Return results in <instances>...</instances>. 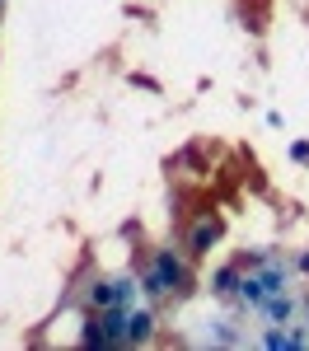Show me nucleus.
I'll return each instance as SVG.
<instances>
[{
	"instance_id": "f257e3e1",
	"label": "nucleus",
	"mask_w": 309,
	"mask_h": 351,
	"mask_svg": "<svg viewBox=\"0 0 309 351\" xmlns=\"http://www.w3.org/2000/svg\"><path fill=\"white\" fill-rule=\"evenodd\" d=\"M136 281H140V300L164 304V300H183L193 291V267H188V258L178 248H155L150 267L140 271Z\"/></svg>"
},
{
	"instance_id": "f03ea898",
	"label": "nucleus",
	"mask_w": 309,
	"mask_h": 351,
	"mask_svg": "<svg viewBox=\"0 0 309 351\" xmlns=\"http://www.w3.org/2000/svg\"><path fill=\"white\" fill-rule=\"evenodd\" d=\"M132 309V304H127ZM127 309L112 304V309H99L89 328H84V342L89 347H127Z\"/></svg>"
},
{
	"instance_id": "6e6552de",
	"label": "nucleus",
	"mask_w": 309,
	"mask_h": 351,
	"mask_svg": "<svg viewBox=\"0 0 309 351\" xmlns=\"http://www.w3.org/2000/svg\"><path fill=\"white\" fill-rule=\"evenodd\" d=\"M291 271H305V276H309V248H305V253H295V258H291Z\"/></svg>"
},
{
	"instance_id": "20e7f679",
	"label": "nucleus",
	"mask_w": 309,
	"mask_h": 351,
	"mask_svg": "<svg viewBox=\"0 0 309 351\" xmlns=\"http://www.w3.org/2000/svg\"><path fill=\"white\" fill-rule=\"evenodd\" d=\"M145 342H155V309L132 304L127 309V347H145Z\"/></svg>"
},
{
	"instance_id": "423d86ee",
	"label": "nucleus",
	"mask_w": 309,
	"mask_h": 351,
	"mask_svg": "<svg viewBox=\"0 0 309 351\" xmlns=\"http://www.w3.org/2000/svg\"><path fill=\"white\" fill-rule=\"evenodd\" d=\"M234 286H239V263H225V267L211 271V295L234 304Z\"/></svg>"
},
{
	"instance_id": "0eeeda50",
	"label": "nucleus",
	"mask_w": 309,
	"mask_h": 351,
	"mask_svg": "<svg viewBox=\"0 0 309 351\" xmlns=\"http://www.w3.org/2000/svg\"><path fill=\"white\" fill-rule=\"evenodd\" d=\"M291 160H295V164H309V141H295V145H291Z\"/></svg>"
},
{
	"instance_id": "39448f33",
	"label": "nucleus",
	"mask_w": 309,
	"mask_h": 351,
	"mask_svg": "<svg viewBox=\"0 0 309 351\" xmlns=\"http://www.w3.org/2000/svg\"><path fill=\"white\" fill-rule=\"evenodd\" d=\"M216 239H221V220H216V216H201L193 225V234H188V258H206V253L216 248Z\"/></svg>"
},
{
	"instance_id": "7ed1b4c3",
	"label": "nucleus",
	"mask_w": 309,
	"mask_h": 351,
	"mask_svg": "<svg viewBox=\"0 0 309 351\" xmlns=\"http://www.w3.org/2000/svg\"><path fill=\"white\" fill-rule=\"evenodd\" d=\"M89 309H112V304H140V281L136 276H112V281H94L89 286Z\"/></svg>"
}]
</instances>
